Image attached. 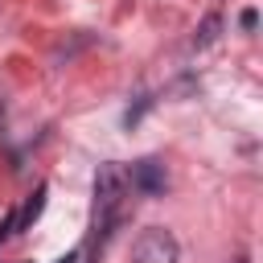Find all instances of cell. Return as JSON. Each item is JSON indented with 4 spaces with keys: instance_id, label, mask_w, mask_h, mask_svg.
<instances>
[{
    "instance_id": "1",
    "label": "cell",
    "mask_w": 263,
    "mask_h": 263,
    "mask_svg": "<svg viewBox=\"0 0 263 263\" xmlns=\"http://www.w3.org/2000/svg\"><path fill=\"white\" fill-rule=\"evenodd\" d=\"M177 259H181V242L164 226H148L132 242V263H177Z\"/></svg>"
},
{
    "instance_id": "2",
    "label": "cell",
    "mask_w": 263,
    "mask_h": 263,
    "mask_svg": "<svg viewBox=\"0 0 263 263\" xmlns=\"http://www.w3.org/2000/svg\"><path fill=\"white\" fill-rule=\"evenodd\" d=\"M123 177H127V189H136V193H144V197H160V193L168 189V173H164V164H160L156 156L136 160Z\"/></svg>"
},
{
    "instance_id": "3",
    "label": "cell",
    "mask_w": 263,
    "mask_h": 263,
    "mask_svg": "<svg viewBox=\"0 0 263 263\" xmlns=\"http://www.w3.org/2000/svg\"><path fill=\"white\" fill-rule=\"evenodd\" d=\"M45 193H49V185H37V189H33V197H29L25 210L16 214V230H29V226H33V218H37L41 205H45Z\"/></svg>"
},
{
    "instance_id": "4",
    "label": "cell",
    "mask_w": 263,
    "mask_h": 263,
    "mask_svg": "<svg viewBox=\"0 0 263 263\" xmlns=\"http://www.w3.org/2000/svg\"><path fill=\"white\" fill-rule=\"evenodd\" d=\"M218 29H222V16H205L201 29H197V37H193V49H205V45L218 37Z\"/></svg>"
},
{
    "instance_id": "5",
    "label": "cell",
    "mask_w": 263,
    "mask_h": 263,
    "mask_svg": "<svg viewBox=\"0 0 263 263\" xmlns=\"http://www.w3.org/2000/svg\"><path fill=\"white\" fill-rule=\"evenodd\" d=\"M238 25H242V29H255V25H259V12H255V8H247V12L238 16Z\"/></svg>"
},
{
    "instance_id": "6",
    "label": "cell",
    "mask_w": 263,
    "mask_h": 263,
    "mask_svg": "<svg viewBox=\"0 0 263 263\" xmlns=\"http://www.w3.org/2000/svg\"><path fill=\"white\" fill-rule=\"evenodd\" d=\"M58 263H78V251H70V255H62Z\"/></svg>"
}]
</instances>
